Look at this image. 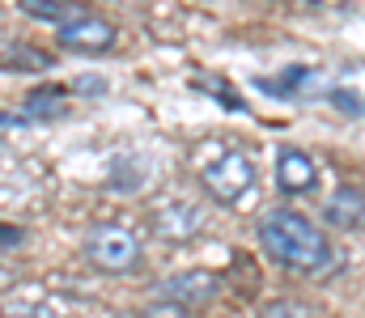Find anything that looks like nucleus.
<instances>
[{"mask_svg":"<svg viewBox=\"0 0 365 318\" xmlns=\"http://www.w3.org/2000/svg\"><path fill=\"white\" fill-rule=\"evenodd\" d=\"M86 259L102 276H128L140 267V238L119 221H98L86 229Z\"/></svg>","mask_w":365,"mask_h":318,"instance_id":"7ed1b4c3","label":"nucleus"},{"mask_svg":"<svg viewBox=\"0 0 365 318\" xmlns=\"http://www.w3.org/2000/svg\"><path fill=\"white\" fill-rule=\"evenodd\" d=\"M217 293H221V280L212 276V272H204V267H187V272H170V276H162L158 285H153V297H166V302H179L187 310H204L208 302H217Z\"/></svg>","mask_w":365,"mask_h":318,"instance_id":"39448f33","label":"nucleus"},{"mask_svg":"<svg viewBox=\"0 0 365 318\" xmlns=\"http://www.w3.org/2000/svg\"><path fill=\"white\" fill-rule=\"evenodd\" d=\"M331 102L340 106L344 115H365V102L357 94H349V90H331Z\"/></svg>","mask_w":365,"mask_h":318,"instance_id":"2eb2a0df","label":"nucleus"},{"mask_svg":"<svg viewBox=\"0 0 365 318\" xmlns=\"http://www.w3.org/2000/svg\"><path fill=\"white\" fill-rule=\"evenodd\" d=\"M51 64V55H43V51H34V47H17V51H4L0 55V68H47Z\"/></svg>","mask_w":365,"mask_h":318,"instance_id":"f8f14e48","label":"nucleus"},{"mask_svg":"<svg viewBox=\"0 0 365 318\" xmlns=\"http://www.w3.org/2000/svg\"><path fill=\"white\" fill-rule=\"evenodd\" d=\"M323 221L336 225V229H349V233L365 229V191L353 187V183H340L323 204Z\"/></svg>","mask_w":365,"mask_h":318,"instance_id":"6e6552de","label":"nucleus"},{"mask_svg":"<svg viewBox=\"0 0 365 318\" xmlns=\"http://www.w3.org/2000/svg\"><path fill=\"white\" fill-rule=\"evenodd\" d=\"M21 9H26L30 17H43V21H51V26H64V21L77 17L86 4H81V0H21Z\"/></svg>","mask_w":365,"mask_h":318,"instance_id":"9d476101","label":"nucleus"},{"mask_svg":"<svg viewBox=\"0 0 365 318\" xmlns=\"http://www.w3.org/2000/svg\"><path fill=\"white\" fill-rule=\"evenodd\" d=\"M68 115V90L64 85H47V90H34L26 98V123H51Z\"/></svg>","mask_w":365,"mask_h":318,"instance_id":"1a4fd4ad","label":"nucleus"},{"mask_svg":"<svg viewBox=\"0 0 365 318\" xmlns=\"http://www.w3.org/2000/svg\"><path fill=\"white\" fill-rule=\"evenodd\" d=\"M204 229V208L191 204V200H166L149 212V233L179 246V242H191L195 233Z\"/></svg>","mask_w":365,"mask_h":318,"instance_id":"423d86ee","label":"nucleus"},{"mask_svg":"<svg viewBox=\"0 0 365 318\" xmlns=\"http://www.w3.org/2000/svg\"><path fill=\"white\" fill-rule=\"evenodd\" d=\"M200 183H204V191H208L217 204H225V208H247V204L255 200V191H259V170H255V161H251L242 149L221 144L212 157H204Z\"/></svg>","mask_w":365,"mask_h":318,"instance_id":"f03ea898","label":"nucleus"},{"mask_svg":"<svg viewBox=\"0 0 365 318\" xmlns=\"http://www.w3.org/2000/svg\"><path fill=\"white\" fill-rule=\"evenodd\" d=\"M56 38H60V47H68L77 55H102V51L115 47L119 30H115L110 17H102L93 9H81L77 17H68L64 26H56Z\"/></svg>","mask_w":365,"mask_h":318,"instance_id":"20e7f679","label":"nucleus"},{"mask_svg":"<svg viewBox=\"0 0 365 318\" xmlns=\"http://www.w3.org/2000/svg\"><path fill=\"white\" fill-rule=\"evenodd\" d=\"M255 318H319V310L310 302H297V297H276Z\"/></svg>","mask_w":365,"mask_h":318,"instance_id":"9b49d317","label":"nucleus"},{"mask_svg":"<svg viewBox=\"0 0 365 318\" xmlns=\"http://www.w3.org/2000/svg\"><path fill=\"white\" fill-rule=\"evenodd\" d=\"M259 246L276 267L297 276H327L336 267V246L323 225L297 208H268L259 216Z\"/></svg>","mask_w":365,"mask_h":318,"instance_id":"f257e3e1","label":"nucleus"},{"mask_svg":"<svg viewBox=\"0 0 365 318\" xmlns=\"http://www.w3.org/2000/svg\"><path fill=\"white\" fill-rule=\"evenodd\" d=\"M136 318H195V310H187L179 302H166V297H153L149 306H140Z\"/></svg>","mask_w":365,"mask_h":318,"instance_id":"ddd939ff","label":"nucleus"},{"mask_svg":"<svg viewBox=\"0 0 365 318\" xmlns=\"http://www.w3.org/2000/svg\"><path fill=\"white\" fill-rule=\"evenodd\" d=\"M276 187L284 196H310L319 187V161L297 144H280L276 149Z\"/></svg>","mask_w":365,"mask_h":318,"instance_id":"0eeeda50","label":"nucleus"},{"mask_svg":"<svg viewBox=\"0 0 365 318\" xmlns=\"http://www.w3.org/2000/svg\"><path fill=\"white\" fill-rule=\"evenodd\" d=\"M0 318H64L60 310H51L47 302H13V306H4Z\"/></svg>","mask_w":365,"mask_h":318,"instance_id":"4468645a","label":"nucleus"}]
</instances>
